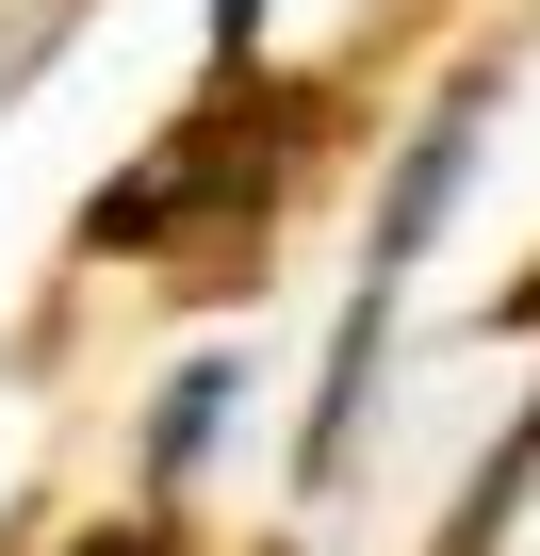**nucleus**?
Segmentation results:
<instances>
[{
  "mask_svg": "<svg viewBox=\"0 0 540 556\" xmlns=\"http://www.w3.org/2000/svg\"><path fill=\"white\" fill-rule=\"evenodd\" d=\"M213 409H229V361H197V377H180V393H164V426H148V458H164V475H180V458H197V442H213Z\"/></svg>",
  "mask_w": 540,
  "mask_h": 556,
  "instance_id": "f257e3e1",
  "label": "nucleus"
}]
</instances>
